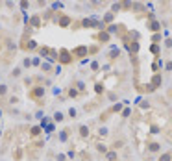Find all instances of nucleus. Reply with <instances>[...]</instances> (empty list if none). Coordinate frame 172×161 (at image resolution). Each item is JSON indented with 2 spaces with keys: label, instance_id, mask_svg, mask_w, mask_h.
Listing matches in <instances>:
<instances>
[{
  "label": "nucleus",
  "instance_id": "nucleus-1",
  "mask_svg": "<svg viewBox=\"0 0 172 161\" xmlns=\"http://www.w3.org/2000/svg\"><path fill=\"white\" fill-rule=\"evenodd\" d=\"M28 96L41 106L43 104V96H45V87H43V85H34V87L28 91Z\"/></svg>",
  "mask_w": 172,
  "mask_h": 161
},
{
  "label": "nucleus",
  "instance_id": "nucleus-2",
  "mask_svg": "<svg viewBox=\"0 0 172 161\" xmlns=\"http://www.w3.org/2000/svg\"><path fill=\"white\" fill-rule=\"evenodd\" d=\"M74 58H72V54L70 50L67 48H59L58 50V63H61V65H69V63H72Z\"/></svg>",
  "mask_w": 172,
  "mask_h": 161
},
{
  "label": "nucleus",
  "instance_id": "nucleus-3",
  "mask_svg": "<svg viewBox=\"0 0 172 161\" xmlns=\"http://www.w3.org/2000/svg\"><path fill=\"white\" fill-rule=\"evenodd\" d=\"M70 54H72L74 59H82V58H87L89 56V48L87 46H76V48L70 50Z\"/></svg>",
  "mask_w": 172,
  "mask_h": 161
},
{
  "label": "nucleus",
  "instance_id": "nucleus-4",
  "mask_svg": "<svg viewBox=\"0 0 172 161\" xmlns=\"http://www.w3.org/2000/svg\"><path fill=\"white\" fill-rule=\"evenodd\" d=\"M56 22H58L59 28H69V26L72 24V17H69V15H65V13H59L58 19H56Z\"/></svg>",
  "mask_w": 172,
  "mask_h": 161
},
{
  "label": "nucleus",
  "instance_id": "nucleus-5",
  "mask_svg": "<svg viewBox=\"0 0 172 161\" xmlns=\"http://www.w3.org/2000/svg\"><path fill=\"white\" fill-rule=\"evenodd\" d=\"M20 48H22V50H37L39 45L34 39H30V41H22V43H20Z\"/></svg>",
  "mask_w": 172,
  "mask_h": 161
},
{
  "label": "nucleus",
  "instance_id": "nucleus-6",
  "mask_svg": "<svg viewBox=\"0 0 172 161\" xmlns=\"http://www.w3.org/2000/svg\"><path fill=\"white\" fill-rule=\"evenodd\" d=\"M94 39H96V41H100L102 45H105V43H107V41L111 39V34H109V31H107V30H102V31H100V34L96 35Z\"/></svg>",
  "mask_w": 172,
  "mask_h": 161
},
{
  "label": "nucleus",
  "instance_id": "nucleus-7",
  "mask_svg": "<svg viewBox=\"0 0 172 161\" xmlns=\"http://www.w3.org/2000/svg\"><path fill=\"white\" fill-rule=\"evenodd\" d=\"M69 135H70V128H65V130H61V132H59V137H58V141H61V143L69 141Z\"/></svg>",
  "mask_w": 172,
  "mask_h": 161
},
{
  "label": "nucleus",
  "instance_id": "nucleus-8",
  "mask_svg": "<svg viewBox=\"0 0 172 161\" xmlns=\"http://www.w3.org/2000/svg\"><path fill=\"white\" fill-rule=\"evenodd\" d=\"M105 161H119V154H117V150H107Z\"/></svg>",
  "mask_w": 172,
  "mask_h": 161
},
{
  "label": "nucleus",
  "instance_id": "nucleus-9",
  "mask_svg": "<svg viewBox=\"0 0 172 161\" xmlns=\"http://www.w3.org/2000/svg\"><path fill=\"white\" fill-rule=\"evenodd\" d=\"M78 132H80V137H82V139H87V137H89V126L82 124V126L78 128Z\"/></svg>",
  "mask_w": 172,
  "mask_h": 161
},
{
  "label": "nucleus",
  "instance_id": "nucleus-10",
  "mask_svg": "<svg viewBox=\"0 0 172 161\" xmlns=\"http://www.w3.org/2000/svg\"><path fill=\"white\" fill-rule=\"evenodd\" d=\"M41 132H43V126H34V128H31V130H30V137H39L41 135Z\"/></svg>",
  "mask_w": 172,
  "mask_h": 161
},
{
  "label": "nucleus",
  "instance_id": "nucleus-11",
  "mask_svg": "<svg viewBox=\"0 0 172 161\" xmlns=\"http://www.w3.org/2000/svg\"><path fill=\"white\" fill-rule=\"evenodd\" d=\"M161 82H163L161 74H154V78H152V87H154V89H157L159 85H161Z\"/></svg>",
  "mask_w": 172,
  "mask_h": 161
},
{
  "label": "nucleus",
  "instance_id": "nucleus-12",
  "mask_svg": "<svg viewBox=\"0 0 172 161\" xmlns=\"http://www.w3.org/2000/svg\"><path fill=\"white\" fill-rule=\"evenodd\" d=\"M30 24H31V28H41V17L39 15H34V17H31V20H30Z\"/></svg>",
  "mask_w": 172,
  "mask_h": 161
},
{
  "label": "nucleus",
  "instance_id": "nucleus-13",
  "mask_svg": "<svg viewBox=\"0 0 172 161\" xmlns=\"http://www.w3.org/2000/svg\"><path fill=\"white\" fill-rule=\"evenodd\" d=\"M94 146H96V152H100V154H104V156L107 154V150H109V148H107L104 143H96Z\"/></svg>",
  "mask_w": 172,
  "mask_h": 161
},
{
  "label": "nucleus",
  "instance_id": "nucleus-14",
  "mask_svg": "<svg viewBox=\"0 0 172 161\" xmlns=\"http://www.w3.org/2000/svg\"><path fill=\"white\" fill-rule=\"evenodd\" d=\"M39 69H41L43 72H46V74H50V72L54 70V67L50 65V63H41V67H39Z\"/></svg>",
  "mask_w": 172,
  "mask_h": 161
},
{
  "label": "nucleus",
  "instance_id": "nucleus-15",
  "mask_svg": "<svg viewBox=\"0 0 172 161\" xmlns=\"http://www.w3.org/2000/svg\"><path fill=\"white\" fill-rule=\"evenodd\" d=\"M157 161H172V150H170V152H165V154H161Z\"/></svg>",
  "mask_w": 172,
  "mask_h": 161
},
{
  "label": "nucleus",
  "instance_id": "nucleus-16",
  "mask_svg": "<svg viewBox=\"0 0 172 161\" xmlns=\"http://www.w3.org/2000/svg\"><path fill=\"white\" fill-rule=\"evenodd\" d=\"M148 150H150V152H159L161 145H159V143H150V145H148Z\"/></svg>",
  "mask_w": 172,
  "mask_h": 161
},
{
  "label": "nucleus",
  "instance_id": "nucleus-17",
  "mask_svg": "<svg viewBox=\"0 0 172 161\" xmlns=\"http://www.w3.org/2000/svg\"><path fill=\"white\" fill-rule=\"evenodd\" d=\"M78 94H80V91H78V89H74V87H69V91H67V96H70V98H76Z\"/></svg>",
  "mask_w": 172,
  "mask_h": 161
},
{
  "label": "nucleus",
  "instance_id": "nucleus-18",
  "mask_svg": "<svg viewBox=\"0 0 172 161\" xmlns=\"http://www.w3.org/2000/svg\"><path fill=\"white\" fill-rule=\"evenodd\" d=\"M122 145H124V139H119V141H113V145H111V150H119V148H122Z\"/></svg>",
  "mask_w": 172,
  "mask_h": 161
},
{
  "label": "nucleus",
  "instance_id": "nucleus-19",
  "mask_svg": "<svg viewBox=\"0 0 172 161\" xmlns=\"http://www.w3.org/2000/svg\"><path fill=\"white\" fill-rule=\"evenodd\" d=\"M63 119H65V115H63L61 111H56V113H54V121H56V122H61Z\"/></svg>",
  "mask_w": 172,
  "mask_h": 161
},
{
  "label": "nucleus",
  "instance_id": "nucleus-20",
  "mask_svg": "<svg viewBox=\"0 0 172 161\" xmlns=\"http://www.w3.org/2000/svg\"><path fill=\"white\" fill-rule=\"evenodd\" d=\"M20 72H22V69H20V67L13 69V72H11V78H19V76H20Z\"/></svg>",
  "mask_w": 172,
  "mask_h": 161
},
{
  "label": "nucleus",
  "instance_id": "nucleus-21",
  "mask_svg": "<svg viewBox=\"0 0 172 161\" xmlns=\"http://www.w3.org/2000/svg\"><path fill=\"white\" fill-rule=\"evenodd\" d=\"M7 91H9V89H7V85H0V98H2V96H6V94H7Z\"/></svg>",
  "mask_w": 172,
  "mask_h": 161
},
{
  "label": "nucleus",
  "instance_id": "nucleus-22",
  "mask_svg": "<svg viewBox=\"0 0 172 161\" xmlns=\"http://www.w3.org/2000/svg\"><path fill=\"white\" fill-rule=\"evenodd\" d=\"M94 91L98 93V94H100V93H104V83H100V82H98V83L94 85Z\"/></svg>",
  "mask_w": 172,
  "mask_h": 161
},
{
  "label": "nucleus",
  "instance_id": "nucleus-23",
  "mask_svg": "<svg viewBox=\"0 0 172 161\" xmlns=\"http://www.w3.org/2000/svg\"><path fill=\"white\" fill-rule=\"evenodd\" d=\"M30 6V2H28V0H20V9H22V11H24V9Z\"/></svg>",
  "mask_w": 172,
  "mask_h": 161
},
{
  "label": "nucleus",
  "instance_id": "nucleus-24",
  "mask_svg": "<svg viewBox=\"0 0 172 161\" xmlns=\"http://www.w3.org/2000/svg\"><path fill=\"white\" fill-rule=\"evenodd\" d=\"M31 65H34V67H41V59L39 58H34V59H31Z\"/></svg>",
  "mask_w": 172,
  "mask_h": 161
},
{
  "label": "nucleus",
  "instance_id": "nucleus-25",
  "mask_svg": "<svg viewBox=\"0 0 172 161\" xmlns=\"http://www.w3.org/2000/svg\"><path fill=\"white\" fill-rule=\"evenodd\" d=\"M22 67H26V69H30V67H31V59H28V58H26V59L22 61Z\"/></svg>",
  "mask_w": 172,
  "mask_h": 161
},
{
  "label": "nucleus",
  "instance_id": "nucleus-26",
  "mask_svg": "<svg viewBox=\"0 0 172 161\" xmlns=\"http://www.w3.org/2000/svg\"><path fill=\"white\" fill-rule=\"evenodd\" d=\"M76 85H78V91H80V93H83V91H85V83H83V82H78Z\"/></svg>",
  "mask_w": 172,
  "mask_h": 161
},
{
  "label": "nucleus",
  "instance_id": "nucleus-27",
  "mask_svg": "<svg viewBox=\"0 0 172 161\" xmlns=\"http://www.w3.org/2000/svg\"><path fill=\"white\" fill-rule=\"evenodd\" d=\"M65 159H67L65 154H58V156H56V161H65Z\"/></svg>",
  "mask_w": 172,
  "mask_h": 161
},
{
  "label": "nucleus",
  "instance_id": "nucleus-28",
  "mask_svg": "<svg viewBox=\"0 0 172 161\" xmlns=\"http://www.w3.org/2000/svg\"><path fill=\"white\" fill-rule=\"evenodd\" d=\"M150 30H152V31H157V30H159V24H157V22H152V24H150Z\"/></svg>",
  "mask_w": 172,
  "mask_h": 161
},
{
  "label": "nucleus",
  "instance_id": "nucleus-29",
  "mask_svg": "<svg viewBox=\"0 0 172 161\" xmlns=\"http://www.w3.org/2000/svg\"><path fill=\"white\" fill-rule=\"evenodd\" d=\"M9 104H13V106H17V104H19V98H17V96H11V98H9Z\"/></svg>",
  "mask_w": 172,
  "mask_h": 161
},
{
  "label": "nucleus",
  "instance_id": "nucleus-30",
  "mask_svg": "<svg viewBox=\"0 0 172 161\" xmlns=\"http://www.w3.org/2000/svg\"><path fill=\"white\" fill-rule=\"evenodd\" d=\"M69 117L70 119H76V109H69Z\"/></svg>",
  "mask_w": 172,
  "mask_h": 161
},
{
  "label": "nucleus",
  "instance_id": "nucleus-31",
  "mask_svg": "<svg viewBox=\"0 0 172 161\" xmlns=\"http://www.w3.org/2000/svg\"><path fill=\"white\" fill-rule=\"evenodd\" d=\"M98 133H100V137H105V135H107V130H105V128H100Z\"/></svg>",
  "mask_w": 172,
  "mask_h": 161
},
{
  "label": "nucleus",
  "instance_id": "nucleus-32",
  "mask_svg": "<svg viewBox=\"0 0 172 161\" xmlns=\"http://www.w3.org/2000/svg\"><path fill=\"white\" fill-rule=\"evenodd\" d=\"M109 20H113V11H111V13H107V15H105V22H109Z\"/></svg>",
  "mask_w": 172,
  "mask_h": 161
},
{
  "label": "nucleus",
  "instance_id": "nucleus-33",
  "mask_svg": "<svg viewBox=\"0 0 172 161\" xmlns=\"http://www.w3.org/2000/svg\"><path fill=\"white\" fill-rule=\"evenodd\" d=\"M152 52H154V54L159 52V45H157V43H156V45H152Z\"/></svg>",
  "mask_w": 172,
  "mask_h": 161
},
{
  "label": "nucleus",
  "instance_id": "nucleus-34",
  "mask_svg": "<svg viewBox=\"0 0 172 161\" xmlns=\"http://www.w3.org/2000/svg\"><path fill=\"white\" fill-rule=\"evenodd\" d=\"M167 70H172V61H168V63H167Z\"/></svg>",
  "mask_w": 172,
  "mask_h": 161
},
{
  "label": "nucleus",
  "instance_id": "nucleus-35",
  "mask_svg": "<svg viewBox=\"0 0 172 161\" xmlns=\"http://www.w3.org/2000/svg\"><path fill=\"white\" fill-rule=\"evenodd\" d=\"M0 135H2V132H0Z\"/></svg>",
  "mask_w": 172,
  "mask_h": 161
},
{
  "label": "nucleus",
  "instance_id": "nucleus-36",
  "mask_svg": "<svg viewBox=\"0 0 172 161\" xmlns=\"http://www.w3.org/2000/svg\"><path fill=\"white\" fill-rule=\"evenodd\" d=\"M0 48H2V45H0Z\"/></svg>",
  "mask_w": 172,
  "mask_h": 161
}]
</instances>
